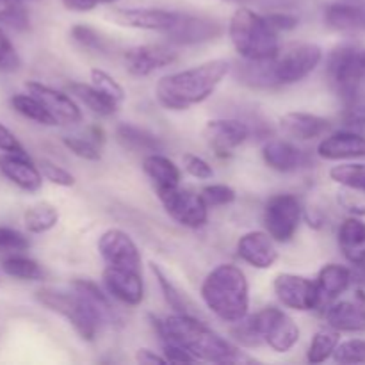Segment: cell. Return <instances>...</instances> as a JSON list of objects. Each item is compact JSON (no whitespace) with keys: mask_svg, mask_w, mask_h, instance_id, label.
Instances as JSON below:
<instances>
[{"mask_svg":"<svg viewBox=\"0 0 365 365\" xmlns=\"http://www.w3.org/2000/svg\"><path fill=\"white\" fill-rule=\"evenodd\" d=\"M153 328L160 335L163 342H173L187 349L196 360H205L214 364H239L252 362L242 356V353L230 341L221 337L209 324L200 321L196 316L173 314L159 319L152 317Z\"/></svg>","mask_w":365,"mask_h":365,"instance_id":"6da1fadb","label":"cell"},{"mask_svg":"<svg viewBox=\"0 0 365 365\" xmlns=\"http://www.w3.org/2000/svg\"><path fill=\"white\" fill-rule=\"evenodd\" d=\"M230 71L227 59H212L198 66L164 75L155 86V98L168 110H187L205 102Z\"/></svg>","mask_w":365,"mask_h":365,"instance_id":"7a4b0ae2","label":"cell"},{"mask_svg":"<svg viewBox=\"0 0 365 365\" xmlns=\"http://www.w3.org/2000/svg\"><path fill=\"white\" fill-rule=\"evenodd\" d=\"M203 303L225 323H237L248 316L250 285L241 267L220 264L205 277L202 284Z\"/></svg>","mask_w":365,"mask_h":365,"instance_id":"3957f363","label":"cell"},{"mask_svg":"<svg viewBox=\"0 0 365 365\" xmlns=\"http://www.w3.org/2000/svg\"><path fill=\"white\" fill-rule=\"evenodd\" d=\"M228 36L235 52L246 61H267L277 56L278 31L269 24L266 14L252 7L239 6L228 24Z\"/></svg>","mask_w":365,"mask_h":365,"instance_id":"277c9868","label":"cell"},{"mask_svg":"<svg viewBox=\"0 0 365 365\" xmlns=\"http://www.w3.org/2000/svg\"><path fill=\"white\" fill-rule=\"evenodd\" d=\"M327 77L344 106L356 102L365 78V50L349 45L335 48L327 59Z\"/></svg>","mask_w":365,"mask_h":365,"instance_id":"5b68a950","label":"cell"},{"mask_svg":"<svg viewBox=\"0 0 365 365\" xmlns=\"http://www.w3.org/2000/svg\"><path fill=\"white\" fill-rule=\"evenodd\" d=\"M36 299L45 309L64 317L71 324V328L77 331L78 337L88 342L95 341L96 331H98V327L102 323L96 317L95 310L89 307V303L78 292L73 291L70 294V292L43 287L36 292Z\"/></svg>","mask_w":365,"mask_h":365,"instance_id":"8992f818","label":"cell"},{"mask_svg":"<svg viewBox=\"0 0 365 365\" xmlns=\"http://www.w3.org/2000/svg\"><path fill=\"white\" fill-rule=\"evenodd\" d=\"M323 59V50L316 43H292L269 59L274 86H291L309 77Z\"/></svg>","mask_w":365,"mask_h":365,"instance_id":"52a82bcc","label":"cell"},{"mask_svg":"<svg viewBox=\"0 0 365 365\" xmlns=\"http://www.w3.org/2000/svg\"><path fill=\"white\" fill-rule=\"evenodd\" d=\"M253 327L262 342L277 353H289L299 341V327L291 316L277 307H266L253 314Z\"/></svg>","mask_w":365,"mask_h":365,"instance_id":"ba28073f","label":"cell"},{"mask_svg":"<svg viewBox=\"0 0 365 365\" xmlns=\"http://www.w3.org/2000/svg\"><path fill=\"white\" fill-rule=\"evenodd\" d=\"M164 210L178 225L187 228H202L209 221V209L202 192L191 189H182L180 185L157 191Z\"/></svg>","mask_w":365,"mask_h":365,"instance_id":"9c48e42d","label":"cell"},{"mask_svg":"<svg viewBox=\"0 0 365 365\" xmlns=\"http://www.w3.org/2000/svg\"><path fill=\"white\" fill-rule=\"evenodd\" d=\"M302 216L303 209L298 196L289 192L274 195L267 200L264 209V227L277 242H289L298 232Z\"/></svg>","mask_w":365,"mask_h":365,"instance_id":"30bf717a","label":"cell"},{"mask_svg":"<svg viewBox=\"0 0 365 365\" xmlns=\"http://www.w3.org/2000/svg\"><path fill=\"white\" fill-rule=\"evenodd\" d=\"M273 291L280 303H284L287 309L298 310V312H309V310L321 307L317 284L302 274H277L273 282Z\"/></svg>","mask_w":365,"mask_h":365,"instance_id":"8fae6325","label":"cell"},{"mask_svg":"<svg viewBox=\"0 0 365 365\" xmlns=\"http://www.w3.org/2000/svg\"><path fill=\"white\" fill-rule=\"evenodd\" d=\"M96 246L107 266L141 271V252L127 232L109 228L100 235Z\"/></svg>","mask_w":365,"mask_h":365,"instance_id":"7c38bea8","label":"cell"},{"mask_svg":"<svg viewBox=\"0 0 365 365\" xmlns=\"http://www.w3.org/2000/svg\"><path fill=\"white\" fill-rule=\"evenodd\" d=\"M250 134L252 128L246 121L232 120V118L210 120L203 127V139L217 157H230L234 150L250 138Z\"/></svg>","mask_w":365,"mask_h":365,"instance_id":"4fadbf2b","label":"cell"},{"mask_svg":"<svg viewBox=\"0 0 365 365\" xmlns=\"http://www.w3.org/2000/svg\"><path fill=\"white\" fill-rule=\"evenodd\" d=\"M182 13L155 7H120L109 13V18L121 27L141 29V31H170Z\"/></svg>","mask_w":365,"mask_h":365,"instance_id":"5bb4252c","label":"cell"},{"mask_svg":"<svg viewBox=\"0 0 365 365\" xmlns=\"http://www.w3.org/2000/svg\"><path fill=\"white\" fill-rule=\"evenodd\" d=\"M223 31V25L214 18L182 14L180 20L166 31V36L168 41L173 45H198L220 38Z\"/></svg>","mask_w":365,"mask_h":365,"instance_id":"9a60e30c","label":"cell"},{"mask_svg":"<svg viewBox=\"0 0 365 365\" xmlns=\"http://www.w3.org/2000/svg\"><path fill=\"white\" fill-rule=\"evenodd\" d=\"M125 68L134 77H148L153 71L170 66L178 59V53L168 45H139L125 52Z\"/></svg>","mask_w":365,"mask_h":365,"instance_id":"2e32d148","label":"cell"},{"mask_svg":"<svg viewBox=\"0 0 365 365\" xmlns=\"http://www.w3.org/2000/svg\"><path fill=\"white\" fill-rule=\"evenodd\" d=\"M103 285L107 294L113 296L125 305L135 307L145 298V284H143L141 271L123 269V267L107 266L102 273Z\"/></svg>","mask_w":365,"mask_h":365,"instance_id":"e0dca14e","label":"cell"},{"mask_svg":"<svg viewBox=\"0 0 365 365\" xmlns=\"http://www.w3.org/2000/svg\"><path fill=\"white\" fill-rule=\"evenodd\" d=\"M27 91L31 93L32 96L39 100L43 106L48 109V113L56 118L61 123H78L82 121V113L81 107L77 106L73 98H71L68 93L59 91V89H53L50 86L41 84V82H27L25 84Z\"/></svg>","mask_w":365,"mask_h":365,"instance_id":"ac0fdd59","label":"cell"},{"mask_svg":"<svg viewBox=\"0 0 365 365\" xmlns=\"http://www.w3.org/2000/svg\"><path fill=\"white\" fill-rule=\"evenodd\" d=\"M237 255L257 269H269L277 264L278 250L267 232H248L237 241Z\"/></svg>","mask_w":365,"mask_h":365,"instance_id":"d6986e66","label":"cell"},{"mask_svg":"<svg viewBox=\"0 0 365 365\" xmlns=\"http://www.w3.org/2000/svg\"><path fill=\"white\" fill-rule=\"evenodd\" d=\"M328 327L346 334L365 331V296L362 291L356 292L355 299H344L330 305L324 312Z\"/></svg>","mask_w":365,"mask_h":365,"instance_id":"ffe728a7","label":"cell"},{"mask_svg":"<svg viewBox=\"0 0 365 365\" xmlns=\"http://www.w3.org/2000/svg\"><path fill=\"white\" fill-rule=\"evenodd\" d=\"M0 173L4 178L20 187L21 191L36 192L43 185V175L39 168L29 159V155L2 153L0 155Z\"/></svg>","mask_w":365,"mask_h":365,"instance_id":"44dd1931","label":"cell"},{"mask_svg":"<svg viewBox=\"0 0 365 365\" xmlns=\"http://www.w3.org/2000/svg\"><path fill=\"white\" fill-rule=\"evenodd\" d=\"M317 155L324 160L365 159V135L351 130L334 132L317 145Z\"/></svg>","mask_w":365,"mask_h":365,"instance_id":"7402d4cb","label":"cell"},{"mask_svg":"<svg viewBox=\"0 0 365 365\" xmlns=\"http://www.w3.org/2000/svg\"><path fill=\"white\" fill-rule=\"evenodd\" d=\"M330 121L323 116L310 113H292L284 114L280 118V128L284 130L285 135L298 141H310V139H317L321 135L327 134L330 130Z\"/></svg>","mask_w":365,"mask_h":365,"instance_id":"603a6c76","label":"cell"},{"mask_svg":"<svg viewBox=\"0 0 365 365\" xmlns=\"http://www.w3.org/2000/svg\"><path fill=\"white\" fill-rule=\"evenodd\" d=\"M339 248L351 266L365 264V223L360 216H349L339 227Z\"/></svg>","mask_w":365,"mask_h":365,"instance_id":"cb8c5ba5","label":"cell"},{"mask_svg":"<svg viewBox=\"0 0 365 365\" xmlns=\"http://www.w3.org/2000/svg\"><path fill=\"white\" fill-rule=\"evenodd\" d=\"M262 159L271 170L280 173H291L296 171L303 163V153L298 146L284 139H271L264 145Z\"/></svg>","mask_w":365,"mask_h":365,"instance_id":"d4e9b609","label":"cell"},{"mask_svg":"<svg viewBox=\"0 0 365 365\" xmlns=\"http://www.w3.org/2000/svg\"><path fill=\"white\" fill-rule=\"evenodd\" d=\"M351 282L353 277L349 267L341 266V264H327L319 271L316 280L317 289H319L321 305L344 294L349 289V285H351Z\"/></svg>","mask_w":365,"mask_h":365,"instance_id":"484cf974","label":"cell"},{"mask_svg":"<svg viewBox=\"0 0 365 365\" xmlns=\"http://www.w3.org/2000/svg\"><path fill=\"white\" fill-rule=\"evenodd\" d=\"M324 21L335 31H365V2L331 4L324 9Z\"/></svg>","mask_w":365,"mask_h":365,"instance_id":"4316f807","label":"cell"},{"mask_svg":"<svg viewBox=\"0 0 365 365\" xmlns=\"http://www.w3.org/2000/svg\"><path fill=\"white\" fill-rule=\"evenodd\" d=\"M143 171L152 180V184L155 185V191L180 185V168L171 159L160 155V153L145 155V159H143Z\"/></svg>","mask_w":365,"mask_h":365,"instance_id":"83f0119b","label":"cell"},{"mask_svg":"<svg viewBox=\"0 0 365 365\" xmlns=\"http://www.w3.org/2000/svg\"><path fill=\"white\" fill-rule=\"evenodd\" d=\"M116 139L123 148L132 150V152L146 153V155L159 153L164 150V143L160 141L159 135L132 123L118 125Z\"/></svg>","mask_w":365,"mask_h":365,"instance_id":"f1b7e54d","label":"cell"},{"mask_svg":"<svg viewBox=\"0 0 365 365\" xmlns=\"http://www.w3.org/2000/svg\"><path fill=\"white\" fill-rule=\"evenodd\" d=\"M68 93L78 102L84 103L91 113L98 114V116H113L118 110L120 103L114 102L107 95H103L100 89H96L93 84H84V82H70L68 84Z\"/></svg>","mask_w":365,"mask_h":365,"instance_id":"f546056e","label":"cell"},{"mask_svg":"<svg viewBox=\"0 0 365 365\" xmlns=\"http://www.w3.org/2000/svg\"><path fill=\"white\" fill-rule=\"evenodd\" d=\"M150 269H152V273L155 274L160 291H163L164 294V299H166L168 305L175 310V314H187V316H196V317L200 316L198 309H196L195 303L191 302V298H189L185 292H182L180 289H178L177 285L166 277V273L160 269L159 264L150 262Z\"/></svg>","mask_w":365,"mask_h":365,"instance_id":"4dcf8cb0","label":"cell"},{"mask_svg":"<svg viewBox=\"0 0 365 365\" xmlns=\"http://www.w3.org/2000/svg\"><path fill=\"white\" fill-rule=\"evenodd\" d=\"M75 292L82 296L86 302L89 303L93 310H95L96 317L100 319V323H114L116 321V312H114V307L110 305L107 294H103L102 289L91 280H75L71 284Z\"/></svg>","mask_w":365,"mask_h":365,"instance_id":"1f68e13d","label":"cell"},{"mask_svg":"<svg viewBox=\"0 0 365 365\" xmlns=\"http://www.w3.org/2000/svg\"><path fill=\"white\" fill-rule=\"evenodd\" d=\"M11 107H13L18 114H21L24 118H27V120L34 121V123L38 125H45V127L59 125V121L48 113V109H46L36 96H32L31 93H29V95L18 93V95L11 96Z\"/></svg>","mask_w":365,"mask_h":365,"instance_id":"d6a6232c","label":"cell"},{"mask_svg":"<svg viewBox=\"0 0 365 365\" xmlns=\"http://www.w3.org/2000/svg\"><path fill=\"white\" fill-rule=\"evenodd\" d=\"M57 221H59V210L46 202L36 203L24 214V225L31 234H45L56 227Z\"/></svg>","mask_w":365,"mask_h":365,"instance_id":"836d02e7","label":"cell"},{"mask_svg":"<svg viewBox=\"0 0 365 365\" xmlns=\"http://www.w3.org/2000/svg\"><path fill=\"white\" fill-rule=\"evenodd\" d=\"M341 342V331L335 328L328 327L317 331L314 339L310 341L309 351H307V360L310 364H323L328 359H331L335 353V348Z\"/></svg>","mask_w":365,"mask_h":365,"instance_id":"e575fe53","label":"cell"},{"mask_svg":"<svg viewBox=\"0 0 365 365\" xmlns=\"http://www.w3.org/2000/svg\"><path fill=\"white\" fill-rule=\"evenodd\" d=\"M0 269L11 278H18V280L25 282H39L43 280L45 273H43L41 266L36 260L27 259L24 255H7L6 259L0 262Z\"/></svg>","mask_w":365,"mask_h":365,"instance_id":"d590c367","label":"cell"},{"mask_svg":"<svg viewBox=\"0 0 365 365\" xmlns=\"http://www.w3.org/2000/svg\"><path fill=\"white\" fill-rule=\"evenodd\" d=\"M0 24L24 32L31 27V16L21 0H0Z\"/></svg>","mask_w":365,"mask_h":365,"instance_id":"8d00e7d4","label":"cell"},{"mask_svg":"<svg viewBox=\"0 0 365 365\" xmlns=\"http://www.w3.org/2000/svg\"><path fill=\"white\" fill-rule=\"evenodd\" d=\"M330 178L342 187L365 191V164L346 163L330 170Z\"/></svg>","mask_w":365,"mask_h":365,"instance_id":"74e56055","label":"cell"},{"mask_svg":"<svg viewBox=\"0 0 365 365\" xmlns=\"http://www.w3.org/2000/svg\"><path fill=\"white\" fill-rule=\"evenodd\" d=\"M70 36L75 43H78V45L82 46V48L91 50V52L103 53L109 50V41H107L96 29L89 27V25H73L70 31Z\"/></svg>","mask_w":365,"mask_h":365,"instance_id":"f35d334b","label":"cell"},{"mask_svg":"<svg viewBox=\"0 0 365 365\" xmlns=\"http://www.w3.org/2000/svg\"><path fill=\"white\" fill-rule=\"evenodd\" d=\"M331 359L342 365L365 364V339H349V341L339 342Z\"/></svg>","mask_w":365,"mask_h":365,"instance_id":"ab89813d","label":"cell"},{"mask_svg":"<svg viewBox=\"0 0 365 365\" xmlns=\"http://www.w3.org/2000/svg\"><path fill=\"white\" fill-rule=\"evenodd\" d=\"M89 75H91V84L95 86L96 89H100L103 95H107L109 98H113L114 102H118V103L123 102L125 89L121 88V84L113 77V75H109L107 71L100 70V68H93L91 73Z\"/></svg>","mask_w":365,"mask_h":365,"instance_id":"60d3db41","label":"cell"},{"mask_svg":"<svg viewBox=\"0 0 365 365\" xmlns=\"http://www.w3.org/2000/svg\"><path fill=\"white\" fill-rule=\"evenodd\" d=\"M63 145L70 150L73 155L86 160H100V143L96 139L78 138V135H66L63 138Z\"/></svg>","mask_w":365,"mask_h":365,"instance_id":"b9f144b4","label":"cell"},{"mask_svg":"<svg viewBox=\"0 0 365 365\" xmlns=\"http://www.w3.org/2000/svg\"><path fill=\"white\" fill-rule=\"evenodd\" d=\"M38 168L45 180L52 182V184L59 185V187H71V185H75L73 175L68 170H64L63 166H59V164L52 163V160L39 159Z\"/></svg>","mask_w":365,"mask_h":365,"instance_id":"7bdbcfd3","label":"cell"},{"mask_svg":"<svg viewBox=\"0 0 365 365\" xmlns=\"http://www.w3.org/2000/svg\"><path fill=\"white\" fill-rule=\"evenodd\" d=\"M29 248V239L14 228L0 227V255H14Z\"/></svg>","mask_w":365,"mask_h":365,"instance_id":"ee69618b","label":"cell"},{"mask_svg":"<svg viewBox=\"0 0 365 365\" xmlns=\"http://www.w3.org/2000/svg\"><path fill=\"white\" fill-rule=\"evenodd\" d=\"M200 192H202L203 200H205V203L209 207L230 205V203H234L235 198H237L234 189H232L230 185H225V184L205 185Z\"/></svg>","mask_w":365,"mask_h":365,"instance_id":"f6af8a7d","label":"cell"},{"mask_svg":"<svg viewBox=\"0 0 365 365\" xmlns=\"http://www.w3.org/2000/svg\"><path fill=\"white\" fill-rule=\"evenodd\" d=\"M223 2L235 4V6L257 7L264 11H291L303 6L307 0H223Z\"/></svg>","mask_w":365,"mask_h":365,"instance_id":"bcb514c9","label":"cell"},{"mask_svg":"<svg viewBox=\"0 0 365 365\" xmlns=\"http://www.w3.org/2000/svg\"><path fill=\"white\" fill-rule=\"evenodd\" d=\"M235 327L232 328V335L235 337V341L241 342L242 346H246V348H257V346H262V339H260V335L257 334L255 327H253V321L252 317L246 316L245 319L237 321V323H234Z\"/></svg>","mask_w":365,"mask_h":365,"instance_id":"7dc6e473","label":"cell"},{"mask_svg":"<svg viewBox=\"0 0 365 365\" xmlns=\"http://www.w3.org/2000/svg\"><path fill=\"white\" fill-rule=\"evenodd\" d=\"M337 202L351 216H365V191L344 187L342 191H339Z\"/></svg>","mask_w":365,"mask_h":365,"instance_id":"c3c4849f","label":"cell"},{"mask_svg":"<svg viewBox=\"0 0 365 365\" xmlns=\"http://www.w3.org/2000/svg\"><path fill=\"white\" fill-rule=\"evenodd\" d=\"M18 68H20V57H18L16 48L6 36V32L0 29V71L11 73V71H16Z\"/></svg>","mask_w":365,"mask_h":365,"instance_id":"681fc988","label":"cell"},{"mask_svg":"<svg viewBox=\"0 0 365 365\" xmlns=\"http://www.w3.org/2000/svg\"><path fill=\"white\" fill-rule=\"evenodd\" d=\"M182 163H184V170L187 171L191 177L198 178V180H209V178L214 177L212 166L200 155L185 153V155L182 157Z\"/></svg>","mask_w":365,"mask_h":365,"instance_id":"f907efd6","label":"cell"},{"mask_svg":"<svg viewBox=\"0 0 365 365\" xmlns=\"http://www.w3.org/2000/svg\"><path fill=\"white\" fill-rule=\"evenodd\" d=\"M266 16H267V20H269V24L273 25L278 32L292 31V29L298 27V24H299L298 16L291 14L289 11H269Z\"/></svg>","mask_w":365,"mask_h":365,"instance_id":"816d5d0a","label":"cell"},{"mask_svg":"<svg viewBox=\"0 0 365 365\" xmlns=\"http://www.w3.org/2000/svg\"><path fill=\"white\" fill-rule=\"evenodd\" d=\"M0 150L4 153H16V155H27V150L24 148L16 135L9 130L4 123H0Z\"/></svg>","mask_w":365,"mask_h":365,"instance_id":"f5cc1de1","label":"cell"},{"mask_svg":"<svg viewBox=\"0 0 365 365\" xmlns=\"http://www.w3.org/2000/svg\"><path fill=\"white\" fill-rule=\"evenodd\" d=\"M164 359L171 364H195L198 362L196 356H192L187 349L182 346L173 344V342H164Z\"/></svg>","mask_w":365,"mask_h":365,"instance_id":"db71d44e","label":"cell"},{"mask_svg":"<svg viewBox=\"0 0 365 365\" xmlns=\"http://www.w3.org/2000/svg\"><path fill=\"white\" fill-rule=\"evenodd\" d=\"M61 2L66 9L75 11V13H89L98 4H102V0H61Z\"/></svg>","mask_w":365,"mask_h":365,"instance_id":"11a10c76","label":"cell"},{"mask_svg":"<svg viewBox=\"0 0 365 365\" xmlns=\"http://www.w3.org/2000/svg\"><path fill=\"white\" fill-rule=\"evenodd\" d=\"M135 360H138L139 364H168V360L164 359V355L160 356L157 355L155 351L146 348L138 349V353H135Z\"/></svg>","mask_w":365,"mask_h":365,"instance_id":"9f6ffc18","label":"cell"},{"mask_svg":"<svg viewBox=\"0 0 365 365\" xmlns=\"http://www.w3.org/2000/svg\"><path fill=\"white\" fill-rule=\"evenodd\" d=\"M113 2H118V0H102V4H113Z\"/></svg>","mask_w":365,"mask_h":365,"instance_id":"6f0895ef","label":"cell"}]
</instances>
